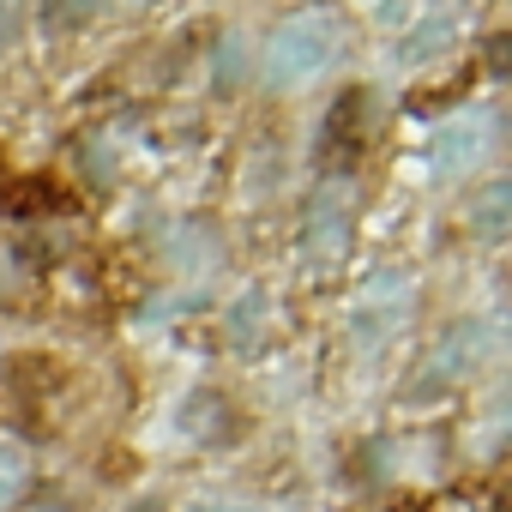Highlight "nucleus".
<instances>
[{
    "label": "nucleus",
    "mask_w": 512,
    "mask_h": 512,
    "mask_svg": "<svg viewBox=\"0 0 512 512\" xmlns=\"http://www.w3.org/2000/svg\"><path fill=\"white\" fill-rule=\"evenodd\" d=\"M211 512H260V506H211Z\"/></svg>",
    "instance_id": "nucleus-18"
},
{
    "label": "nucleus",
    "mask_w": 512,
    "mask_h": 512,
    "mask_svg": "<svg viewBox=\"0 0 512 512\" xmlns=\"http://www.w3.org/2000/svg\"><path fill=\"white\" fill-rule=\"evenodd\" d=\"M404 308H410V278L404 272H374L368 290H362V308H356V338L380 344L386 332L404 326Z\"/></svg>",
    "instance_id": "nucleus-4"
},
{
    "label": "nucleus",
    "mask_w": 512,
    "mask_h": 512,
    "mask_svg": "<svg viewBox=\"0 0 512 512\" xmlns=\"http://www.w3.org/2000/svg\"><path fill=\"white\" fill-rule=\"evenodd\" d=\"M103 7H109V0H43V25L73 31V25H91Z\"/></svg>",
    "instance_id": "nucleus-11"
},
{
    "label": "nucleus",
    "mask_w": 512,
    "mask_h": 512,
    "mask_svg": "<svg viewBox=\"0 0 512 512\" xmlns=\"http://www.w3.org/2000/svg\"><path fill=\"white\" fill-rule=\"evenodd\" d=\"M338 49H344V31H338V19H326V13H302V19H290L272 43H266V85L272 91H296V85H308L314 73H326L332 61H338Z\"/></svg>",
    "instance_id": "nucleus-1"
},
{
    "label": "nucleus",
    "mask_w": 512,
    "mask_h": 512,
    "mask_svg": "<svg viewBox=\"0 0 512 512\" xmlns=\"http://www.w3.org/2000/svg\"><path fill=\"white\" fill-rule=\"evenodd\" d=\"M506 223H512V181L500 175V181H488V187L470 199V229H476V235H488V241H500V235H506Z\"/></svg>",
    "instance_id": "nucleus-6"
},
{
    "label": "nucleus",
    "mask_w": 512,
    "mask_h": 512,
    "mask_svg": "<svg viewBox=\"0 0 512 512\" xmlns=\"http://www.w3.org/2000/svg\"><path fill=\"white\" fill-rule=\"evenodd\" d=\"M452 37H458V25H452V19H428V31H416V37H404V43H398V61H404V67H422V61L446 55V49H452Z\"/></svg>",
    "instance_id": "nucleus-9"
},
{
    "label": "nucleus",
    "mask_w": 512,
    "mask_h": 512,
    "mask_svg": "<svg viewBox=\"0 0 512 512\" xmlns=\"http://www.w3.org/2000/svg\"><path fill=\"white\" fill-rule=\"evenodd\" d=\"M37 205H49V187H31V181H19V187H7V193H0V217H25V211H37Z\"/></svg>",
    "instance_id": "nucleus-13"
},
{
    "label": "nucleus",
    "mask_w": 512,
    "mask_h": 512,
    "mask_svg": "<svg viewBox=\"0 0 512 512\" xmlns=\"http://www.w3.org/2000/svg\"><path fill=\"white\" fill-rule=\"evenodd\" d=\"M25 482H31V458H25L13 440H0V512L25 494Z\"/></svg>",
    "instance_id": "nucleus-10"
},
{
    "label": "nucleus",
    "mask_w": 512,
    "mask_h": 512,
    "mask_svg": "<svg viewBox=\"0 0 512 512\" xmlns=\"http://www.w3.org/2000/svg\"><path fill=\"white\" fill-rule=\"evenodd\" d=\"M241 55H247V43L229 31V37L217 43V85H223V91H229V85H241Z\"/></svg>",
    "instance_id": "nucleus-14"
},
{
    "label": "nucleus",
    "mask_w": 512,
    "mask_h": 512,
    "mask_svg": "<svg viewBox=\"0 0 512 512\" xmlns=\"http://www.w3.org/2000/svg\"><path fill=\"white\" fill-rule=\"evenodd\" d=\"M494 139H500V115H494V109H470V115L446 121L440 139H434V175L452 181L458 169H476V163L494 151Z\"/></svg>",
    "instance_id": "nucleus-2"
},
{
    "label": "nucleus",
    "mask_w": 512,
    "mask_h": 512,
    "mask_svg": "<svg viewBox=\"0 0 512 512\" xmlns=\"http://www.w3.org/2000/svg\"><path fill=\"white\" fill-rule=\"evenodd\" d=\"M25 25V0H0V43H13Z\"/></svg>",
    "instance_id": "nucleus-15"
},
{
    "label": "nucleus",
    "mask_w": 512,
    "mask_h": 512,
    "mask_svg": "<svg viewBox=\"0 0 512 512\" xmlns=\"http://www.w3.org/2000/svg\"><path fill=\"white\" fill-rule=\"evenodd\" d=\"M344 247H350V211L338 193H314L308 205V223H302V253H308V266L326 272L344 260Z\"/></svg>",
    "instance_id": "nucleus-3"
},
{
    "label": "nucleus",
    "mask_w": 512,
    "mask_h": 512,
    "mask_svg": "<svg viewBox=\"0 0 512 512\" xmlns=\"http://www.w3.org/2000/svg\"><path fill=\"white\" fill-rule=\"evenodd\" d=\"M31 512H67V506H31Z\"/></svg>",
    "instance_id": "nucleus-19"
},
{
    "label": "nucleus",
    "mask_w": 512,
    "mask_h": 512,
    "mask_svg": "<svg viewBox=\"0 0 512 512\" xmlns=\"http://www.w3.org/2000/svg\"><path fill=\"white\" fill-rule=\"evenodd\" d=\"M356 115H374V103H368L362 91H344V97H338V109H332L326 139H332V145H344V151H356V145L368 139V127H374V121H356Z\"/></svg>",
    "instance_id": "nucleus-8"
},
{
    "label": "nucleus",
    "mask_w": 512,
    "mask_h": 512,
    "mask_svg": "<svg viewBox=\"0 0 512 512\" xmlns=\"http://www.w3.org/2000/svg\"><path fill=\"white\" fill-rule=\"evenodd\" d=\"M260 308H266V296H260V290H247V296L229 308V332H235L241 344H247L253 332H260Z\"/></svg>",
    "instance_id": "nucleus-12"
},
{
    "label": "nucleus",
    "mask_w": 512,
    "mask_h": 512,
    "mask_svg": "<svg viewBox=\"0 0 512 512\" xmlns=\"http://www.w3.org/2000/svg\"><path fill=\"white\" fill-rule=\"evenodd\" d=\"M476 350H482V326H452L446 344L434 350V380H458V374H470Z\"/></svg>",
    "instance_id": "nucleus-7"
},
{
    "label": "nucleus",
    "mask_w": 512,
    "mask_h": 512,
    "mask_svg": "<svg viewBox=\"0 0 512 512\" xmlns=\"http://www.w3.org/2000/svg\"><path fill=\"white\" fill-rule=\"evenodd\" d=\"M127 7H145V0H127Z\"/></svg>",
    "instance_id": "nucleus-20"
},
{
    "label": "nucleus",
    "mask_w": 512,
    "mask_h": 512,
    "mask_svg": "<svg viewBox=\"0 0 512 512\" xmlns=\"http://www.w3.org/2000/svg\"><path fill=\"white\" fill-rule=\"evenodd\" d=\"M506 37H488V79H506Z\"/></svg>",
    "instance_id": "nucleus-16"
},
{
    "label": "nucleus",
    "mask_w": 512,
    "mask_h": 512,
    "mask_svg": "<svg viewBox=\"0 0 512 512\" xmlns=\"http://www.w3.org/2000/svg\"><path fill=\"white\" fill-rule=\"evenodd\" d=\"M127 512H169V506H163V500H133Z\"/></svg>",
    "instance_id": "nucleus-17"
},
{
    "label": "nucleus",
    "mask_w": 512,
    "mask_h": 512,
    "mask_svg": "<svg viewBox=\"0 0 512 512\" xmlns=\"http://www.w3.org/2000/svg\"><path fill=\"white\" fill-rule=\"evenodd\" d=\"M175 428H181L187 440H205V446H217L223 434H235L229 398H223V392H193V398L175 410Z\"/></svg>",
    "instance_id": "nucleus-5"
}]
</instances>
